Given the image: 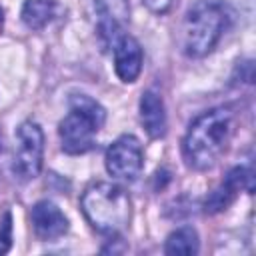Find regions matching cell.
Here are the masks:
<instances>
[{
	"label": "cell",
	"instance_id": "1",
	"mask_svg": "<svg viewBox=\"0 0 256 256\" xmlns=\"http://www.w3.org/2000/svg\"><path fill=\"white\" fill-rule=\"evenodd\" d=\"M236 132V116L228 106L202 112L188 126L182 140V158L188 168L204 172L218 164Z\"/></svg>",
	"mask_w": 256,
	"mask_h": 256
},
{
	"label": "cell",
	"instance_id": "2",
	"mask_svg": "<svg viewBox=\"0 0 256 256\" xmlns=\"http://www.w3.org/2000/svg\"><path fill=\"white\" fill-rule=\"evenodd\" d=\"M80 210L86 222L104 236L122 234L132 218L128 192L112 182H92L80 196Z\"/></svg>",
	"mask_w": 256,
	"mask_h": 256
},
{
	"label": "cell",
	"instance_id": "3",
	"mask_svg": "<svg viewBox=\"0 0 256 256\" xmlns=\"http://www.w3.org/2000/svg\"><path fill=\"white\" fill-rule=\"evenodd\" d=\"M232 14L226 4L218 0H200L184 16L182 22V50L190 58H204L220 42L228 30Z\"/></svg>",
	"mask_w": 256,
	"mask_h": 256
},
{
	"label": "cell",
	"instance_id": "4",
	"mask_svg": "<svg viewBox=\"0 0 256 256\" xmlns=\"http://www.w3.org/2000/svg\"><path fill=\"white\" fill-rule=\"evenodd\" d=\"M106 110L86 94L70 96L66 116L58 124L60 146L66 154H86L96 144V134L104 126Z\"/></svg>",
	"mask_w": 256,
	"mask_h": 256
},
{
	"label": "cell",
	"instance_id": "5",
	"mask_svg": "<svg viewBox=\"0 0 256 256\" xmlns=\"http://www.w3.org/2000/svg\"><path fill=\"white\" fill-rule=\"evenodd\" d=\"M42 160H44V132L38 122L24 120L16 130L12 174L20 182H30L40 174Z\"/></svg>",
	"mask_w": 256,
	"mask_h": 256
},
{
	"label": "cell",
	"instance_id": "6",
	"mask_svg": "<svg viewBox=\"0 0 256 256\" xmlns=\"http://www.w3.org/2000/svg\"><path fill=\"white\" fill-rule=\"evenodd\" d=\"M104 166L106 172L116 180H136L144 168V152L140 140L132 134H122L116 138L106 150Z\"/></svg>",
	"mask_w": 256,
	"mask_h": 256
},
{
	"label": "cell",
	"instance_id": "7",
	"mask_svg": "<svg viewBox=\"0 0 256 256\" xmlns=\"http://www.w3.org/2000/svg\"><path fill=\"white\" fill-rule=\"evenodd\" d=\"M126 0H98L96 2V32L104 48H112L118 36L124 34L128 22Z\"/></svg>",
	"mask_w": 256,
	"mask_h": 256
},
{
	"label": "cell",
	"instance_id": "8",
	"mask_svg": "<svg viewBox=\"0 0 256 256\" xmlns=\"http://www.w3.org/2000/svg\"><path fill=\"white\" fill-rule=\"evenodd\" d=\"M244 188L248 192H252V170L248 166H236L226 174V178L220 182V186L206 198L204 212L218 214V212L226 210L236 200L238 192Z\"/></svg>",
	"mask_w": 256,
	"mask_h": 256
},
{
	"label": "cell",
	"instance_id": "9",
	"mask_svg": "<svg viewBox=\"0 0 256 256\" xmlns=\"http://www.w3.org/2000/svg\"><path fill=\"white\" fill-rule=\"evenodd\" d=\"M30 220H32V230H34L36 238L42 242H54V240L62 238L70 228L66 214L50 200L36 202L32 206Z\"/></svg>",
	"mask_w": 256,
	"mask_h": 256
},
{
	"label": "cell",
	"instance_id": "10",
	"mask_svg": "<svg viewBox=\"0 0 256 256\" xmlns=\"http://www.w3.org/2000/svg\"><path fill=\"white\" fill-rule=\"evenodd\" d=\"M112 56H114V72L122 82L130 84L140 76L144 52L134 36L126 32L118 36L116 42L112 44Z\"/></svg>",
	"mask_w": 256,
	"mask_h": 256
},
{
	"label": "cell",
	"instance_id": "11",
	"mask_svg": "<svg viewBox=\"0 0 256 256\" xmlns=\"http://www.w3.org/2000/svg\"><path fill=\"white\" fill-rule=\"evenodd\" d=\"M140 122L146 130V134L152 140H160L166 134L168 118H166V106L158 92L146 90L140 98Z\"/></svg>",
	"mask_w": 256,
	"mask_h": 256
},
{
	"label": "cell",
	"instance_id": "12",
	"mask_svg": "<svg viewBox=\"0 0 256 256\" xmlns=\"http://www.w3.org/2000/svg\"><path fill=\"white\" fill-rule=\"evenodd\" d=\"M58 16L56 0H26L20 10V18L26 28L42 30Z\"/></svg>",
	"mask_w": 256,
	"mask_h": 256
},
{
	"label": "cell",
	"instance_id": "13",
	"mask_svg": "<svg viewBox=\"0 0 256 256\" xmlns=\"http://www.w3.org/2000/svg\"><path fill=\"white\" fill-rule=\"evenodd\" d=\"M200 250V240H198V232L192 226H180L174 232L168 234L166 244H164V254L174 256V254H182V256H194Z\"/></svg>",
	"mask_w": 256,
	"mask_h": 256
},
{
	"label": "cell",
	"instance_id": "14",
	"mask_svg": "<svg viewBox=\"0 0 256 256\" xmlns=\"http://www.w3.org/2000/svg\"><path fill=\"white\" fill-rule=\"evenodd\" d=\"M12 246V214L6 210L0 216V254H6Z\"/></svg>",
	"mask_w": 256,
	"mask_h": 256
},
{
	"label": "cell",
	"instance_id": "15",
	"mask_svg": "<svg viewBox=\"0 0 256 256\" xmlns=\"http://www.w3.org/2000/svg\"><path fill=\"white\" fill-rule=\"evenodd\" d=\"M142 4L154 14H166L172 8L174 0H142Z\"/></svg>",
	"mask_w": 256,
	"mask_h": 256
},
{
	"label": "cell",
	"instance_id": "16",
	"mask_svg": "<svg viewBox=\"0 0 256 256\" xmlns=\"http://www.w3.org/2000/svg\"><path fill=\"white\" fill-rule=\"evenodd\" d=\"M2 26H4V10L0 6V32H2Z\"/></svg>",
	"mask_w": 256,
	"mask_h": 256
},
{
	"label": "cell",
	"instance_id": "17",
	"mask_svg": "<svg viewBox=\"0 0 256 256\" xmlns=\"http://www.w3.org/2000/svg\"><path fill=\"white\" fill-rule=\"evenodd\" d=\"M2 150H4V138H2V132H0V154H2Z\"/></svg>",
	"mask_w": 256,
	"mask_h": 256
}]
</instances>
